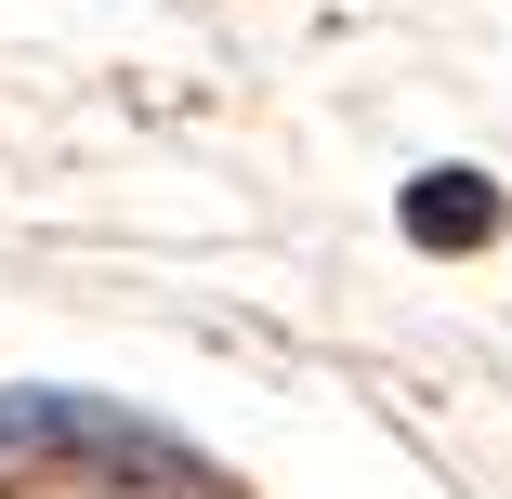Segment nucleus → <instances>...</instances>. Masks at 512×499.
I'll list each match as a JSON object with an SVG mask.
<instances>
[{"label":"nucleus","instance_id":"obj_1","mask_svg":"<svg viewBox=\"0 0 512 499\" xmlns=\"http://www.w3.org/2000/svg\"><path fill=\"white\" fill-rule=\"evenodd\" d=\"M0 447H92V460H119V473H197V460H184V447H158L145 421L53 408V394H14V408H0Z\"/></svg>","mask_w":512,"mask_h":499},{"label":"nucleus","instance_id":"obj_2","mask_svg":"<svg viewBox=\"0 0 512 499\" xmlns=\"http://www.w3.org/2000/svg\"><path fill=\"white\" fill-rule=\"evenodd\" d=\"M407 224H421L434 250H447V237H486V197H473V171H434L421 197H407Z\"/></svg>","mask_w":512,"mask_h":499}]
</instances>
